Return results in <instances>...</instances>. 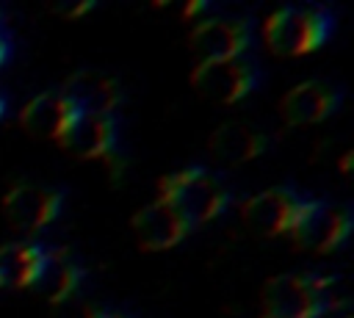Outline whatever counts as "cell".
Returning a JSON list of instances; mask_svg holds the SVG:
<instances>
[{"instance_id":"10","label":"cell","mask_w":354,"mask_h":318,"mask_svg":"<svg viewBox=\"0 0 354 318\" xmlns=\"http://www.w3.org/2000/svg\"><path fill=\"white\" fill-rule=\"evenodd\" d=\"M80 111L61 94V91H44L28 100V105L19 111V124L33 138H53L55 144L69 133V127L77 122Z\"/></svg>"},{"instance_id":"24","label":"cell","mask_w":354,"mask_h":318,"mask_svg":"<svg viewBox=\"0 0 354 318\" xmlns=\"http://www.w3.org/2000/svg\"><path fill=\"white\" fill-rule=\"evenodd\" d=\"M260 318H268V315H260Z\"/></svg>"},{"instance_id":"16","label":"cell","mask_w":354,"mask_h":318,"mask_svg":"<svg viewBox=\"0 0 354 318\" xmlns=\"http://www.w3.org/2000/svg\"><path fill=\"white\" fill-rule=\"evenodd\" d=\"M44 252H47L44 246L22 243V241L0 246V288H11V290L33 288L44 265Z\"/></svg>"},{"instance_id":"1","label":"cell","mask_w":354,"mask_h":318,"mask_svg":"<svg viewBox=\"0 0 354 318\" xmlns=\"http://www.w3.org/2000/svg\"><path fill=\"white\" fill-rule=\"evenodd\" d=\"M158 199H163L194 230L224 213L230 205V191L202 166H188L158 180Z\"/></svg>"},{"instance_id":"12","label":"cell","mask_w":354,"mask_h":318,"mask_svg":"<svg viewBox=\"0 0 354 318\" xmlns=\"http://www.w3.org/2000/svg\"><path fill=\"white\" fill-rule=\"evenodd\" d=\"M340 105V91L324 80H304L279 100V116L288 124H315L332 116Z\"/></svg>"},{"instance_id":"21","label":"cell","mask_w":354,"mask_h":318,"mask_svg":"<svg viewBox=\"0 0 354 318\" xmlns=\"http://www.w3.org/2000/svg\"><path fill=\"white\" fill-rule=\"evenodd\" d=\"M348 160H351V152H343V160H340V169H343V174L348 171Z\"/></svg>"},{"instance_id":"17","label":"cell","mask_w":354,"mask_h":318,"mask_svg":"<svg viewBox=\"0 0 354 318\" xmlns=\"http://www.w3.org/2000/svg\"><path fill=\"white\" fill-rule=\"evenodd\" d=\"M91 8H94V3H91V0H83V3H72V6H58L55 11H58L64 19H77V17L88 14Z\"/></svg>"},{"instance_id":"11","label":"cell","mask_w":354,"mask_h":318,"mask_svg":"<svg viewBox=\"0 0 354 318\" xmlns=\"http://www.w3.org/2000/svg\"><path fill=\"white\" fill-rule=\"evenodd\" d=\"M130 227H133L138 246L147 252L171 249L191 232V227L163 199H155V202L144 205L141 210H136V216L130 218Z\"/></svg>"},{"instance_id":"23","label":"cell","mask_w":354,"mask_h":318,"mask_svg":"<svg viewBox=\"0 0 354 318\" xmlns=\"http://www.w3.org/2000/svg\"><path fill=\"white\" fill-rule=\"evenodd\" d=\"M3 19H6V17H3V11H0V30H3Z\"/></svg>"},{"instance_id":"5","label":"cell","mask_w":354,"mask_h":318,"mask_svg":"<svg viewBox=\"0 0 354 318\" xmlns=\"http://www.w3.org/2000/svg\"><path fill=\"white\" fill-rule=\"evenodd\" d=\"M252 44V22L246 17H216L202 19L188 33V47L196 64L241 58Z\"/></svg>"},{"instance_id":"13","label":"cell","mask_w":354,"mask_h":318,"mask_svg":"<svg viewBox=\"0 0 354 318\" xmlns=\"http://www.w3.org/2000/svg\"><path fill=\"white\" fill-rule=\"evenodd\" d=\"M58 147L80 160H111L116 155V122L113 116L80 113Z\"/></svg>"},{"instance_id":"7","label":"cell","mask_w":354,"mask_h":318,"mask_svg":"<svg viewBox=\"0 0 354 318\" xmlns=\"http://www.w3.org/2000/svg\"><path fill=\"white\" fill-rule=\"evenodd\" d=\"M64 194L36 183H19L3 196V216L19 232H39L61 213Z\"/></svg>"},{"instance_id":"8","label":"cell","mask_w":354,"mask_h":318,"mask_svg":"<svg viewBox=\"0 0 354 318\" xmlns=\"http://www.w3.org/2000/svg\"><path fill=\"white\" fill-rule=\"evenodd\" d=\"M301 202L304 199H299L293 188H268V191L249 196L241 207V216H243V224L254 235L277 238L290 230Z\"/></svg>"},{"instance_id":"20","label":"cell","mask_w":354,"mask_h":318,"mask_svg":"<svg viewBox=\"0 0 354 318\" xmlns=\"http://www.w3.org/2000/svg\"><path fill=\"white\" fill-rule=\"evenodd\" d=\"M202 8H205V3H191V6H185V11H183V14H185V17H194V14H196V11H202Z\"/></svg>"},{"instance_id":"6","label":"cell","mask_w":354,"mask_h":318,"mask_svg":"<svg viewBox=\"0 0 354 318\" xmlns=\"http://www.w3.org/2000/svg\"><path fill=\"white\" fill-rule=\"evenodd\" d=\"M257 80H260L257 66L243 58L196 64L191 72V86L196 88V94L218 105H232L243 100L246 94L254 91Z\"/></svg>"},{"instance_id":"9","label":"cell","mask_w":354,"mask_h":318,"mask_svg":"<svg viewBox=\"0 0 354 318\" xmlns=\"http://www.w3.org/2000/svg\"><path fill=\"white\" fill-rule=\"evenodd\" d=\"M61 94L86 116H113V111L122 105V86L97 69L72 72Z\"/></svg>"},{"instance_id":"15","label":"cell","mask_w":354,"mask_h":318,"mask_svg":"<svg viewBox=\"0 0 354 318\" xmlns=\"http://www.w3.org/2000/svg\"><path fill=\"white\" fill-rule=\"evenodd\" d=\"M80 279H83V268L64 249H47L44 252V265H41L33 288L50 304H61L77 290Z\"/></svg>"},{"instance_id":"14","label":"cell","mask_w":354,"mask_h":318,"mask_svg":"<svg viewBox=\"0 0 354 318\" xmlns=\"http://www.w3.org/2000/svg\"><path fill=\"white\" fill-rule=\"evenodd\" d=\"M266 147H268L266 133L246 122H224L207 138V152L216 160L230 163V166L254 160L257 155L266 152Z\"/></svg>"},{"instance_id":"4","label":"cell","mask_w":354,"mask_h":318,"mask_svg":"<svg viewBox=\"0 0 354 318\" xmlns=\"http://www.w3.org/2000/svg\"><path fill=\"white\" fill-rule=\"evenodd\" d=\"M351 232V213L340 205L324 199H304L288 235L293 243L313 254H326L337 249Z\"/></svg>"},{"instance_id":"3","label":"cell","mask_w":354,"mask_h":318,"mask_svg":"<svg viewBox=\"0 0 354 318\" xmlns=\"http://www.w3.org/2000/svg\"><path fill=\"white\" fill-rule=\"evenodd\" d=\"M332 28L335 19L324 8H277L263 25V39L274 55L299 58L315 53Z\"/></svg>"},{"instance_id":"22","label":"cell","mask_w":354,"mask_h":318,"mask_svg":"<svg viewBox=\"0 0 354 318\" xmlns=\"http://www.w3.org/2000/svg\"><path fill=\"white\" fill-rule=\"evenodd\" d=\"M3 116H6V97L0 94V119H3Z\"/></svg>"},{"instance_id":"18","label":"cell","mask_w":354,"mask_h":318,"mask_svg":"<svg viewBox=\"0 0 354 318\" xmlns=\"http://www.w3.org/2000/svg\"><path fill=\"white\" fill-rule=\"evenodd\" d=\"M8 55H11V41H8V36L0 30V66L8 61Z\"/></svg>"},{"instance_id":"19","label":"cell","mask_w":354,"mask_h":318,"mask_svg":"<svg viewBox=\"0 0 354 318\" xmlns=\"http://www.w3.org/2000/svg\"><path fill=\"white\" fill-rule=\"evenodd\" d=\"M83 318H124L122 312H108V310H88Z\"/></svg>"},{"instance_id":"2","label":"cell","mask_w":354,"mask_h":318,"mask_svg":"<svg viewBox=\"0 0 354 318\" xmlns=\"http://www.w3.org/2000/svg\"><path fill=\"white\" fill-rule=\"evenodd\" d=\"M335 279L315 274H277L263 285V315L321 318L332 304Z\"/></svg>"}]
</instances>
